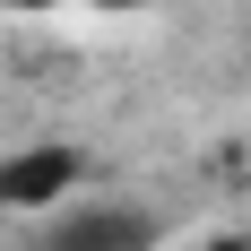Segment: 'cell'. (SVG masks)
<instances>
[{"mask_svg":"<svg viewBox=\"0 0 251 251\" xmlns=\"http://www.w3.org/2000/svg\"><path fill=\"white\" fill-rule=\"evenodd\" d=\"M61 200H78L70 148H9L0 156V217H52Z\"/></svg>","mask_w":251,"mask_h":251,"instance_id":"cell-2","label":"cell"},{"mask_svg":"<svg viewBox=\"0 0 251 251\" xmlns=\"http://www.w3.org/2000/svg\"><path fill=\"white\" fill-rule=\"evenodd\" d=\"M44 251H156V217L139 200H61Z\"/></svg>","mask_w":251,"mask_h":251,"instance_id":"cell-1","label":"cell"},{"mask_svg":"<svg viewBox=\"0 0 251 251\" xmlns=\"http://www.w3.org/2000/svg\"><path fill=\"white\" fill-rule=\"evenodd\" d=\"M0 9H52V0H0Z\"/></svg>","mask_w":251,"mask_h":251,"instance_id":"cell-4","label":"cell"},{"mask_svg":"<svg viewBox=\"0 0 251 251\" xmlns=\"http://www.w3.org/2000/svg\"><path fill=\"white\" fill-rule=\"evenodd\" d=\"M200 251H251V234H243V226H234V234H208Z\"/></svg>","mask_w":251,"mask_h":251,"instance_id":"cell-3","label":"cell"}]
</instances>
